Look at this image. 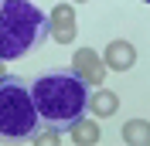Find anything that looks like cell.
Returning <instances> with one entry per match:
<instances>
[{
    "label": "cell",
    "instance_id": "cell-3",
    "mask_svg": "<svg viewBox=\"0 0 150 146\" xmlns=\"http://www.w3.org/2000/svg\"><path fill=\"white\" fill-rule=\"evenodd\" d=\"M41 126L45 122L38 116L31 85L14 75H0V139H7V143L34 139Z\"/></svg>",
    "mask_w": 150,
    "mask_h": 146
},
{
    "label": "cell",
    "instance_id": "cell-9",
    "mask_svg": "<svg viewBox=\"0 0 150 146\" xmlns=\"http://www.w3.org/2000/svg\"><path fill=\"white\" fill-rule=\"evenodd\" d=\"M143 4H150V0H143Z\"/></svg>",
    "mask_w": 150,
    "mask_h": 146
},
{
    "label": "cell",
    "instance_id": "cell-8",
    "mask_svg": "<svg viewBox=\"0 0 150 146\" xmlns=\"http://www.w3.org/2000/svg\"><path fill=\"white\" fill-rule=\"evenodd\" d=\"M72 129H75V139H79V143H92V139H96V129L89 126V122H82V119H79Z\"/></svg>",
    "mask_w": 150,
    "mask_h": 146
},
{
    "label": "cell",
    "instance_id": "cell-5",
    "mask_svg": "<svg viewBox=\"0 0 150 146\" xmlns=\"http://www.w3.org/2000/svg\"><path fill=\"white\" fill-rule=\"evenodd\" d=\"M75 72L82 75L85 82H103V65L96 61V51H89V48H82L75 55Z\"/></svg>",
    "mask_w": 150,
    "mask_h": 146
},
{
    "label": "cell",
    "instance_id": "cell-7",
    "mask_svg": "<svg viewBox=\"0 0 150 146\" xmlns=\"http://www.w3.org/2000/svg\"><path fill=\"white\" fill-rule=\"evenodd\" d=\"M123 139L126 143H150V126L147 122H126L123 126Z\"/></svg>",
    "mask_w": 150,
    "mask_h": 146
},
{
    "label": "cell",
    "instance_id": "cell-6",
    "mask_svg": "<svg viewBox=\"0 0 150 146\" xmlns=\"http://www.w3.org/2000/svg\"><path fill=\"white\" fill-rule=\"evenodd\" d=\"M89 109H92L96 116H112V112H116V95H112V92H99L96 99H89Z\"/></svg>",
    "mask_w": 150,
    "mask_h": 146
},
{
    "label": "cell",
    "instance_id": "cell-2",
    "mask_svg": "<svg viewBox=\"0 0 150 146\" xmlns=\"http://www.w3.org/2000/svg\"><path fill=\"white\" fill-rule=\"evenodd\" d=\"M51 20L31 0H0V61L34 55L48 41Z\"/></svg>",
    "mask_w": 150,
    "mask_h": 146
},
{
    "label": "cell",
    "instance_id": "cell-4",
    "mask_svg": "<svg viewBox=\"0 0 150 146\" xmlns=\"http://www.w3.org/2000/svg\"><path fill=\"white\" fill-rule=\"evenodd\" d=\"M133 61H137V51H133V44H126V41H112V44L106 48V65L116 68V72L133 68Z\"/></svg>",
    "mask_w": 150,
    "mask_h": 146
},
{
    "label": "cell",
    "instance_id": "cell-1",
    "mask_svg": "<svg viewBox=\"0 0 150 146\" xmlns=\"http://www.w3.org/2000/svg\"><path fill=\"white\" fill-rule=\"evenodd\" d=\"M31 95L45 129H55V133L72 129L89 112V82L75 68H55L38 75L31 82Z\"/></svg>",
    "mask_w": 150,
    "mask_h": 146
}]
</instances>
